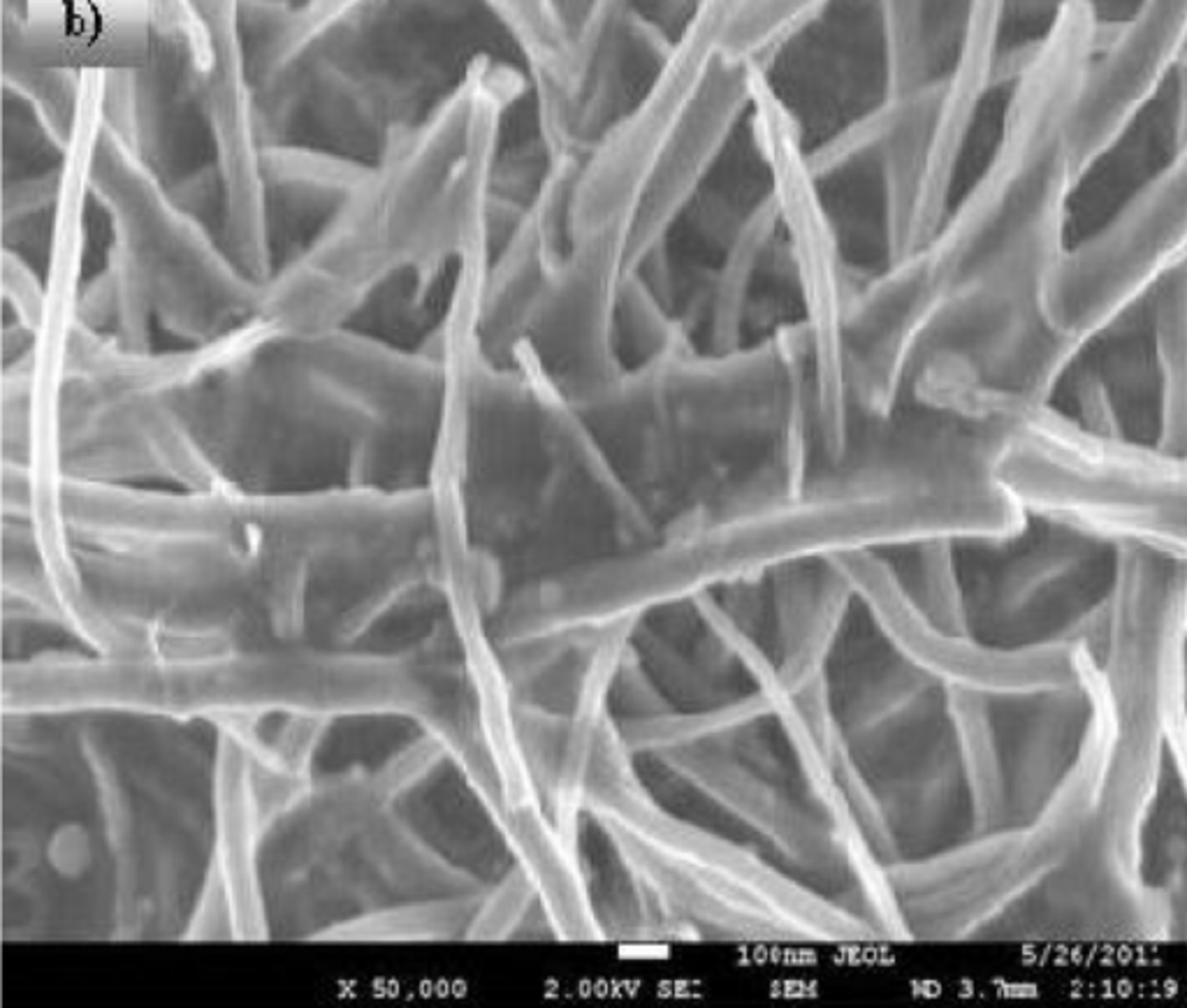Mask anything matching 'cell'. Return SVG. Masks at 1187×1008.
<instances>
[{"label":"cell","instance_id":"obj_1","mask_svg":"<svg viewBox=\"0 0 1187 1008\" xmlns=\"http://www.w3.org/2000/svg\"><path fill=\"white\" fill-rule=\"evenodd\" d=\"M3 723L5 937L235 935L221 719L79 698Z\"/></svg>","mask_w":1187,"mask_h":1008},{"label":"cell","instance_id":"obj_2","mask_svg":"<svg viewBox=\"0 0 1187 1008\" xmlns=\"http://www.w3.org/2000/svg\"><path fill=\"white\" fill-rule=\"evenodd\" d=\"M777 225H780V209H777L775 195H770L761 209L747 218L736 246L714 274L706 313L708 350L728 352L743 348L747 344L745 330L750 323L747 318L750 316V293L758 267L770 251V244H775Z\"/></svg>","mask_w":1187,"mask_h":1008}]
</instances>
